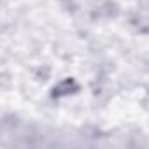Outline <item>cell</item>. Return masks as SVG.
Returning <instances> with one entry per match:
<instances>
[{
  "label": "cell",
  "mask_w": 149,
  "mask_h": 149,
  "mask_svg": "<svg viewBox=\"0 0 149 149\" xmlns=\"http://www.w3.org/2000/svg\"><path fill=\"white\" fill-rule=\"evenodd\" d=\"M74 88H76V84L68 79V81H63V83L58 86V93H60V95H67V93H70Z\"/></svg>",
  "instance_id": "obj_1"
}]
</instances>
